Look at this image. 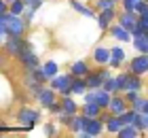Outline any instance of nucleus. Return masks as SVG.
Masks as SVG:
<instances>
[{
  "label": "nucleus",
  "instance_id": "1",
  "mask_svg": "<svg viewBox=\"0 0 148 138\" xmlns=\"http://www.w3.org/2000/svg\"><path fill=\"white\" fill-rule=\"evenodd\" d=\"M4 26H6V32L13 34V36H21V32H23V19L19 17V15H13V13H4Z\"/></svg>",
  "mask_w": 148,
  "mask_h": 138
},
{
  "label": "nucleus",
  "instance_id": "2",
  "mask_svg": "<svg viewBox=\"0 0 148 138\" xmlns=\"http://www.w3.org/2000/svg\"><path fill=\"white\" fill-rule=\"evenodd\" d=\"M19 60L23 62V66L28 68V70H34V68H38V58H36V53L30 49L28 43H23L21 51H19Z\"/></svg>",
  "mask_w": 148,
  "mask_h": 138
},
{
  "label": "nucleus",
  "instance_id": "3",
  "mask_svg": "<svg viewBox=\"0 0 148 138\" xmlns=\"http://www.w3.org/2000/svg\"><path fill=\"white\" fill-rule=\"evenodd\" d=\"M110 92H106V89H93L85 96V102H95L99 106H108L110 104Z\"/></svg>",
  "mask_w": 148,
  "mask_h": 138
},
{
  "label": "nucleus",
  "instance_id": "4",
  "mask_svg": "<svg viewBox=\"0 0 148 138\" xmlns=\"http://www.w3.org/2000/svg\"><path fill=\"white\" fill-rule=\"evenodd\" d=\"M85 117H87V115H85ZM99 132H102V121H97L95 117H87L85 130H83L78 136H97Z\"/></svg>",
  "mask_w": 148,
  "mask_h": 138
},
{
  "label": "nucleus",
  "instance_id": "5",
  "mask_svg": "<svg viewBox=\"0 0 148 138\" xmlns=\"http://www.w3.org/2000/svg\"><path fill=\"white\" fill-rule=\"evenodd\" d=\"M38 117H40V113H38V110H30V108H23V110H19L17 119H19V123H23L25 128H32V126H34V123L38 121Z\"/></svg>",
  "mask_w": 148,
  "mask_h": 138
},
{
  "label": "nucleus",
  "instance_id": "6",
  "mask_svg": "<svg viewBox=\"0 0 148 138\" xmlns=\"http://www.w3.org/2000/svg\"><path fill=\"white\" fill-rule=\"evenodd\" d=\"M51 85H53V89H57V92H62V94H70V79L68 77H53V81H51Z\"/></svg>",
  "mask_w": 148,
  "mask_h": 138
},
{
  "label": "nucleus",
  "instance_id": "7",
  "mask_svg": "<svg viewBox=\"0 0 148 138\" xmlns=\"http://www.w3.org/2000/svg\"><path fill=\"white\" fill-rule=\"evenodd\" d=\"M131 70L136 72V74H142V72L148 70V55H146V53L140 55V58H136V60L131 62Z\"/></svg>",
  "mask_w": 148,
  "mask_h": 138
},
{
  "label": "nucleus",
  "instance_id": "8",
  "mask_svg": "<svg viewBox=\"0 0 148 138\" xmlns=\"http://www.w3.org/2000/svg\"><path fill=\"white\" fill-rule=\"evenodd\" d=\"M38 96V100H40V104L42 106H53L55 104V94H53V89H40V92L36 94Z\"/></svg>",
  "mask_w": 148,
  "mask_h": 138
},
{
  "label": "nucleus",
  "instance_id": "9",
  "mask_svg": "<svg viewBox=\"0 0 148 138\" xmlns=\"http://www.w3.org/2000/svg\"><path fill=\"white\" fill-rule=\"evenodd\" d=\"M136 11H127V13H123V15H121V26L125 28V30H133V28H136Z\"/></svg>",
  "mask_w": 148,
  "mask_h": 138
},
{
  "label": "nucleus",
  "instance_id": "10",
  "mask_svg": "<svg viewBox=\"0 0 148 138\" xmlns=\"http://www.w3.org/2000/svg\"><path fill=\"white\" fill-rule=\"evenodd\" d=\"M108 79V72H97V74H89L87 77V87L91 89H97L99 85H102V81Z\"/></svg>",
  "mask_w": 148,
  "mask_h": 138
},
{
  "label": "nucleus",
  "instance_id": "11",
  "mask_svg": "<svg viewBox=\"0 0 148 138\" xmlns=\"http://www.w3.org/2000/svg\"><path fill=\"white\" fill-rule=\"evenodd\" d=\"M21 47H23V43L19 40V36H13V34H11V38L6 40V51H9V53H13V55H19Z\"/></svg>",
  "mask_w": 148,
  "mask_h": 138
},
{
  "label": "nucleus",
  "instance_id": "12",
  "mask_svg": "<svg viewBox=\"0 0 148 138\" xmlns=\"http://www.w3.org/2000/svg\"><path fill=\"white\" fill-rule=\"evenodd\" d=\"M133 126H136L138 130H146V128H148V113H146V110H140V113H136Z\"/></svg>",
  "mask_w": 148,
  "mask_h": 138
},
{
  "label": "nucleus",
  "instance_id": "13",
  "mask_svg": "<svg viewBox=\"0 0 148 138\" xmlns=\"http://www.w3.org/2000/svg\"><path fill=\"white\" fill-rule=\"evenodd\" d=\"M123 60H125L123 49H121V47H114V49L110 51V62H108V64H110V66H119Z\"/></svg>",
  "mask_w": 148,
  "mask_h": 138
},
{
  "label": "nucleus",
  "instance_id": "14",
  "mask_svg": "<svg viewBox=\"0 0 148 138\" xmlns=\"http://www.w3.org/2000/svg\"><path fill=\"white\" fill-rule=\"evenodd\" d=\"M93 58H95V62H99V64H106V62H110V51L106 49V47H97L95 53H93Z\"/></svg>",
  "mask_w": 148,
  "mask_h": 138
},
{
  "label": "nucleus",
  "instance_id": "15",
  "mask_svg": "<svg viewBox=\"0 0 148 138\" xmlns=\"http://www.w3.org/2000/svg\"><path fill=\"white\" fill-rule=\"evenodd\" d=\"M119 136L121 138H133V136H138V128L133 126V123H129V126H121Z\"/></svg>",
  "mask_w": 148,
  "mask_h": 138
},
{
  "label": "nucleus",
  "instance_id": "16",
  "mask_svg": "<svg viewBox=\"0 0 148 138\" xmlns=\"http://www.w3.org/2000/svg\"><path fill=\"white\" fill-rule=\"evenodd\" d=\"M108 106L112 108V113H114V115H121V113H125V108H127L125 100H121V98H112Z\"/></svg>",
  "mask_w": 148,
  "mask_h": 138
},
{
  "label": "nucleus",
  "instance_id": "17",
  "mask_svg": "<svg viewBox=\"0 0 148 138\" xmlns=\"http://www.w3.org/2000/svg\"><path fill=\"white\" fill-rule=\"evenodd\" d=\"M114 17V11L112 9H104L102 11V15H99V19H97V24H99V28H108V24H110V19Z\"/></svg>",
  "mask_w": 148,
  "mask_h": 138
},
{
  "label": "nucleus",
  "instance_id": "18",
  "mask_svg": "<svg viewBox=\"0 0 148 138\" xmlns=\"http://www.w3.org/2000/svg\"><path fill=\"white\" fill-rule=\"evenodd\" d=\"M85 89H87V81H80V79H72V81H70V92L83 94Z\"/></svg>",
  "mask_w": 148,
  "mask_h": 138
},
{
  "label": "nucleus",
  "instance_id": "19",
  "mask_svg": "<svg viewBox=\"0 0 148 138\" xmlns=\"http://www.w3.org/2000/svg\"><path fill=\"white\" fill-rule=\"evenodd\" d=\"M87 72H89V68H87L85 62H76V64H72V74H74V77H85Z\"/></svg>",
  "mask_w": 148,
  "mask_h": 138
},
{
  "label": "nucleus",
  "instance_id": "20",
  "mask_svg": "<svg viewBox=\"0 0 148 138\" xmlns=\"http://www.w3.org/2000/svg\"><path fill=\"white\" fill-rule=\"evenodd\" d=\"M85 121H87V117H72V121H70L72 123V130L76 134H80L85 130Z\"/></svg>",
  "mask_w": 148,
  "mask_h": 138
},
{
  "label": "nucleus",
  "instance_id": "21",
  "mask_svg": "<svg viewBox=\"0 0 148 138\" xmlns=\"http://www.w3.org/2000/svg\"><path fill=\"white\" fill-rule=\"evenodd\" d=\"M133 45H136V49H138L140 53H146V51H148V40H146L144 34H142V36H136Z\"/></svg>",
  "mask_w": 148,
  "mask_h": 138
},
{
  "label": "nucleus",
  "instance_id": "22",
  "mask_svg": "<svg viewBox=\"0 0 148 138\" xmlns=\"http://www.w3.org/2000/svg\"><path fill=\"white\" fill-rule=\"evenodd\" d=\"M112 34H114V38H119V40H129V30H125L123 26L112 28Z\"/></svg>",
  "mask_w": 148,
  "mask_h": 138
},
{
  "label": "nucleus",
  "instance_id": "23",
  "mask_svg": "<svg viewBox=\"0 0 148 138\" xmlns=\"http://www.w3.org/2000/svg\"><path fill=\"white\" fill-rule=\"evenodd\" d=\"M99 104H95V102H85V115L87 117H95L97 113H99Z\"/></svg>",
  "mask_w": 148,
  "mask_h": 138
},
{
  "label": "nucleus",
  "instance_id": "24",
  "mask_svg": "<svg viewBox=\"0 0 148 138\" xmlns=\"http://www.w3.org/2000/svg\"><path fill=\"white\" fill-rule=\"evenodd\" d=\"M62 108H64V113H66V115H74V113H76V104H74L70 98H64Z\"/></svg>",
  "mask_w": 148,
  "mask_h": 138
},
{
  "label": "nucleus",
  "instance_id": "25",
  "mask_svg": "<svg viewBox=\"0 0 148 138\" xmlns=\"http://www.w3.org/2000/svg\"><path fill=\"white\" fill-rule=\"evenodd\" d=\"M123 89H129V92H136V89H140V79H138V77H127Z\"/></svg>",
  "mask_w": 148,
  "mask_h": 138
},
{
  "label": "nucleus",
  "instance_id": "26",
  "mask_svg": "<svg viewBox=\"0 0 148 138\" xmlns=\"http://www.w3.org/2000/svg\"><path fill=\"white\" fill-rule=\"evenodd\" d=\"M42 70H45V74H47L49 79H53V77L57 74V64H55V62H47Z\"/></svg>",
  "mask_w": 148,
  "mask_h": 138
},
{
  "label": "nucleus",
  "instance_id": "27",
  "mask_svg": "<svg viewBox=\"0 0 148 138\" xmlns=\"http://www.w3.org/2000/svg\"><path fill=\"white\" fill-rule=\"evenodd\" d=\"M23 6H25L23 0H13V2H11V13H13V15H21Z\"/></svg>",
  "mask_w": 148,
  "mask_h": 138
},
{
  "label": "nucleus",
  "instance_id": "28",
  "mask_svg": "<svg viewBox=\"0 0 148 138\" xmlns=\"http://www.w3.org/2000/svg\"><path fill=\"white\" fill-rule=\"evenodd\" d=\"M119 119H121V123H123V126H129V123H133V119H136V110H131V113H121L119 115Z\"/></svg>",
  "mask_w": 148,
  "mask_h": 138
},
{
  "label": "nucleus",
  "instance_id": "29",
  "mask_svg": "<svg viewBox=\"0 0 148 138\" xmlns=\"http://www.w3.org/2000/svg\"><path fill=\"white\" fill-rule=\"evenodd\" d=\"M72 6H74L76 11H80L83 15H87V17H93V11H91V9H87V6H83L80 2H76V0H72Z\"/></svg>",
  "mask_w": 148,
  "mask_h": 138
},
{
  "label": "nucleus",
  "instance_id": "30",
  "mask_svg": "<svg viewBox=\"0 0 148 138\" xmlns=\"http://www.w3.org/2000/svg\"><path fill=\"white\" fill-rule=\"evenodd\" d=\"M104 89H106V92H110V94H112V92H116V89H119V81L108 77V79H106V85H104Z\"/></svg>",
  "mask_w": 148,
  "mask_h": 138
},
{
  "label": "nucleus",
  "instance_id": "31",
  "mask_svg": "<svg viewBox=\"0 0 148 138\" xmlns=\"http://www.w3.org/2000/svg\"><path fill=\"white\" fill-rule=\"evenodd\" d=\"M121 119H108V130L110 132H114V134H119V130H121Z\"/></svg>",
  "mask_w": 148,
  "mask_h": 138
},
{
  "label": "nucleus",
  "instance_id": "32",
  "mask_svg": "<svg viewBox=\"0 0 148 138\" xmlns=\"http://www.w3.org/2000/svg\"><path fill=\"white\" fill-rule=\"evenodd\" d=\"M131 104H133V110H136V113H140V110L146 108V100H144V98H136Z\"/></svg>",
  "mask_w": 148,
  "mask_h": 138
},
{
  "label": "nucleus",
  "instance_id": "33",
  "mask_svg": "<svg viewBox=\"0 0 148 138\" xmlns=\"http://www.w3.org/2000/svg\"><path fill=\"white\" fill-rule=\"evenodd\" d=\"M146 11H148V4L146 2H142V0L136 2V13H138V15H142V13H146Z\"/></svg>",
  "mask_w": 148,
  "mask_h": 138
},
{
  "label": "nucleus",
  "instance_id": "34",
  "mask_svg": "<svg viewBox=\"0 0 148 138\" xmlns=\"http://www.w3.org/2000/svg\"><path fill=\"white\" fill-rule=\"evenodd\" d=\"M112 4H114V0H97V6L99 9H112Z\"/></svg>",
  "mask_w": 148,
  "mask_h": 138
},
{
  "label": "nucleus",
  "instance_id": "35",
  "mask_svg": "<svg viewBox=\"0 0 148 138\" xmlns=\"http://www.w3.org/2000/svg\"><path fill=\"white\" fill-rule=\"evenodd\" d=\"M23 2L28 4V6H34V9H36V6H40V2H42V0H23Z\"/></svg>",
  "mask_w": 148,
  "mask_h": 138
},
{
  "label": "nucleus",
  "instance_id": "36",
  "mask_svg": "<svg viewBox=\"0 0 148 138\" xmlns=\"http://www.w3.org/2000/svg\"><path fill=\"white\" fill-rule=\"evenodd\" d=\"M116 81H119V89H123V87H125V81H127V77H125V74H121V77H116Z\"/></svg>",
  "mask_w": 148,
  "mask_h": 138
},
{
  "label": "nucleus",
  "instance_id": "37",
  "mask_svg": "<svg viewBox=\"0 0 148 138\" xmlns=\"http://www.w3.org/2000/svg\"><path fill=\"white\" fill-rule=\"evenodd\" d=\"M136 98H138V96H136V92H129V96H127V100H129V102H133Z\"/></svg>",
  "mask_w": 148,
  "mask_h": 138
},
{
  "label": "nucleus",
  "instance_id": "38",
  "mask_svg": "<svg viewBox=\"0 0 148 138\" xmlns=\"http://www.w3.org/2000/svg\"><path fill=\"white\" fill-rule=\"evenodd\" d=\"M47 134H49V136H51V134H55V128H51V126H47Z\"/></svg>",
  "mask_w": 148,
  "mask_h": 138
},
{
  "label": "nucleus",
  "instance_id": "39",
  "mask_svg": "<svg viewBox=\"0 0 148 138\" xmlns=\"http://www.w3.org/2000/svg\"><path fill=\"white\" fill-rule=\"evenodd\" d=\"M0 13H6V4L2 2V0H0Z\"/></svg>",
  "mask_w": 148,
  "mask_h": 138
},
{
  "label": "nucleus",
  "instance_id": "40",
  "mask_svg": "<svg viewBox=\"0 0 148 138\" xmlns=\"http://www.w3.org/2000/svg\"><path fill=\"white\" fill-rule=\"evenodd\" d=\"M140 19H146V21H148V11H146V13H142V15H140Z\"/></svg>",
  "mask_w": 148,
  "mask_h": 138
},
{
  "label": "nucleus",
  "instance_id": "41",
  "mask_svg": "<svg viewBox=\"0 0 148 138\" xmlns=\"http://www.w3.org/2000/svg\"><path fill=\"white\" fill-rule=\"evenodd\" d=\"M144 36H146V40H148V30H146V32H144Z\"/></svg>",
  "mask_w": 148,
  "mask_h": 138
},
{
  "label": "nucleus",
  "instance_id": "42",
  "mask_svg": "<svg viewBox=\"0 0 148 138\" xmlns=\"http://www.w3.org/2000/svg\"><path fill=\"white\" fill-rule=\"evenodd\" d=\"M129 2H133V4H136V2H140V0H129Z\"/></svg>",
  "mask_w": 148,
  "mask_h": 138
},
{
  "label": "nucleus",
  "instance_id": "43",
  "mask_svg": "<svg viewBox=\"0 0 148 138\" xmlns=\"http://www.w3.org/2000/svg\"><path fill=\"white\" fill-rule=\"evenodd\" d=\"M144 110H146V113H148V102H146V108H144Z\"/></svg>",
  "mask_w": 148,
  "mask_h": 138
},
{
  "label": "nucleus",
  "instance_id": "44",
  "mask_svg": "<svg viewBox=\"0 0 148 138\" xmlns=\"http://www.w3.org/2000/svg\"><path fill=\"white\" fill-rule=\"evenodd\" d=\"M11 2H13V0H11Z\"/></svg>",
  "mask_w": 148,
  "mask_h": 138
}]
</instances>
